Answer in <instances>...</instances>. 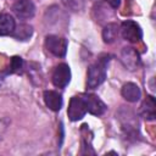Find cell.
<instances>
[{
  "mask_svg": "<svg viewBox=\"0 0 156 156\" xmlns=\"http://www.w3.org/2000/svg\"><path fill=\"white\" fill-rule=\"evenodd\" d=\"M61 1L68 10H71L73 12H78L84 9L87 0H61Z\"/></svg>",
  "mask_w": 156,
  "mask_h": 156,
  "instance_id": "cell-16",
  "label": "cell"
},
{
  "mask_svg": "<svg viewBox=\"0 0 156 156\" xmlns=\"http://www.w3.org/2000/svg\"><path fill=\"white\" fill-rule=\"evenodd\" d=\"M110 61V56L104 54L100 55L99 58L89 66L87 72V88L88 89H96L100 87L106 79V69Z\"/></svg>",
  "mask_w": 156,
  "mask_h": 156,
  "instance_id": "cell-1",
  "label": "cell"
},
{
  "mask_svg": "<svg viewBox=\"0 0 156 156\" xmlns=\"http://www.w3.org/2000/svg\"><path fill=\"white\" fill-rule=\"evenodd\" d=\"M139 113L141 117H144L146 121H154L156 117V104L155 98L152 95H147L146 99L143 101Z\"/></svg>",
  "mask_w": 156,
  "mask_h": 156,
  "instance_id": "cell-11",
  "label": "cell"
},
{
  "mask_svg": "<svg viewBox=\"0 0 156 156\" xmlns=\"http://www.w3.org/2000/svg\"><path fill=\"white\" fill-rule=\"evenodd\" d=\"M45 46L52 55L57 57H65L67 52V39L58 35L49 34L45 37Z\"/></svg>",
  "mask_w": 156,
  "mask_h": 156,
  "instance_id": "cell-4",
  "label": "cell"
},
{
  "mask_svg": "<svg viewBox=\"0 0 156 156\" xmlns=\"http://www.w3.org/2000/svg\"><path fill=\"white\" fill-rule=\"evenodd\" d=\"M121 61L124 65V67L128 68L129 71L138 69L140 63H141L139 52L132 46H126V48L122 49V51H121Z\"/></svg>",
  "mask_w": 156,
  "mask_h": 156,
  "instance_id": "cell-6",
  "label": "cell"
},
{
  "mask_svg": "<svg viewBox=\"0 0 156 156\" xmlns=\"http://www.w3.org/2000/svg\"><path fill=\"white\" fill-rule=\"evenodd\" d=\"M22 67H23V60H22V57H20V56H13V57H11L10 66H9V72H10V73L20 72Z\"/></svg>",
  "mask_w": 156,
  "mask_h": 156,
  "instance_id": "cell-17",
  "label": "cell"
},
{
  "mask_svg": "<svg viewBox=\"0 0 156 156\" xmlns=\"http://www.w3.org/2000/svg\"><path fill=\"white\" fill-rule=\"evenodd\" d=\"M121 94L122 96L129 101V102H136L140 100L141 98V91H140V88L135 84V83H132V82H128L126 83L122 89H121Z\"/></svg>",
  "mask_w": 156,
  "mask_h": 156,
  "instance_id": "cell-12",
  "label": "cell"
},
{
  "mask_svg": "<svg viewBox=\"0 0 156 156\" xmlns=\"http://www.w3.org/2000/svg\"><path fill=\"white\" fill-rule=\"evenodd\" d=\"M119 34V26L117 23H107L102 29V39L105 43H113Z\"/></svg>",
  "mask_w": 156,
  "mask_h": 156,
  "instance_id": "cell-14",
  "label": "cell"
},
{
  "mask_svg": "<svg viewBox=\"0 0 156 156\" xmlns=\"http://www.w3.org/2000/svg\"><path fill=\"white\" fill-rule=\"evenodd\" d=\"M16 28V22L13 17L9 13H0V37L10 35Z\"/></svg>",
  "mask_w": 156,
  "mask_h": 156,
  "instance_id": "cell-13",
  "label": "cell"
},
{
  "mask_svg": "<svg viewBox=\"0 0 156 156\" xmlns=\"http://www.w3.org/2000/svg\"><path fill=\"white\" fill-rule=\"evenodd\" d=\"M71 80V68L67 63H58L52 72V84L57 88H65Z\"/></svg>",
  "mask_w": 156,
  "mask_h": 156,
  "instance_id": "cell-8",
  "label": "cell"
},
{
  "mask_svg": "<svg viewBox=\"0 0 156 156\" xmlns=\"http://www.w3.org/2000/svg\"><path fill=\"white\" fill-rule=\"evenodd\" d=\"M117 116H118L121 127H122L123 132L126 133V135L134 138L139 133V122H138V118L134 115V112L129 108L122 107L118 111Z\"/></svg>",
  "mask_w": 156,
  "mask_h": 156,
  "instance_id": "cell-2",
  "label": "cell"
},
{
  "mask_svg": "<svg viewBox=\"0 0 156 156\" xmlns=\"http://www.w3.org/2000/svg\"><path fill=\"white\" fill-rule=\"evenodd\" d=\"M12 11L20 20H29L35 13V6L30 0H17L12 5Z\"/></svg>",
  "mask_w": 156,
  "mask_h": 156,
  "instance_id": "cell-9",
  "label": "cell"
},
{
  "mask_svg": "<svg viewBox=\"0 0 156 156\" xmlns=\"http://www.w3.org/2000/svg\"><path fill=\"white\" fill-rule=\"evenodd\" d=\"M44 98V102L45 105L51 110V111H60L63 104L62 96L60 93L55 91V90H45L43 94Z\"/></svg>",
  "mask_w": 156,
  "mask_h": 156,
  "instance_id": "cell-10",
  "label": "cell"
},
{
  "mask_svg": "<svg viewBox=\"0 0 156 156\" xmlns=\"http://www.w3.org/2000/svg\"><path fill=\"white\" fill-rule=\"evenodd\" d=\"M33 34V27L29 24H20L15 28L13 33L11 34L16 40H28Z\"/></svg>",
  "mask_w": 156,
  "mask_h": 156,
  "instance_id": "cell-15",
  "label": "cell"
},
{
  "mask_svg": "<svg viewBox=\"0 0 156 156\" xmlns=\"http://www.w3.org/2000/svg\"><path fill=\"white\" fill-rule=\"evenodd\" d=\"M87 113V107H85V102L82 95H76L72 96L68 104V108H67V115L68 118L73 122L82 119Z\"/></svg>",
  "mask_w": 156,
  "mask_h": 156,
  "instance_id": "cell-5",
  "label": "cell"
},
{
  "mask_svg": "<svg viewBox=\"0 0 156 156\" xmlns=\"http://www.w3.org/2000/svg\"><path fill=\"white\" fill-rule=\"evenodd\" d=\"M106 2L112 7V9H117L121 4V0H106Z\"/></svg>",
  "mask_w": 156,
  "mask_h": 156,
  "instance_id": "cell-18",
  "label": "cell"
},
{
  "mask_svg": "<svg viewBox=\"0 0 156 156\" xmlns=\"http://www.w3.org/2000/svg\"><path fill=\"white\" fill-rule=\"evenodd\" d=\"M119 33L123 37V39H126L130 43H138L143 39L141 27L135 21H132V20H127V21L121 23Z\"/></svg>",
  "mask_w": 156,
  "mask_h": 156,
  "instance_id": "cell-3",
  "label": "cell"
},
{
  "mask_svg": "<svg viewBox=\"0 0 156 156\" xmlns=\"http://www.w3.org/2000/svg\"><path fill=\"white\" fill-rule=\"evenodd\" d=\"M82 96H83L84 102H85L87 112H89L94 116H101L107 110V106L105 105V102L99 96H96L94 94H84Z\"/></svg>",
  "mask_w": 156,
  "mask_h": 156,
  "instance_id": "cell-7",
  "label": "cell"
}]
</instances>
